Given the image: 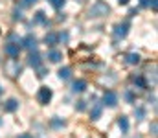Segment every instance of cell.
<instances>
[{
  "mask_svg": "<svg viewBox=\"0 0 158 138\" xmlns=\"http://www.w3.org/2000/svg\"><path fill=\"white\" fill-rule=\"evenodd\" d=\"M52 96H53V92H52L50 87H40L39 92H37V99H39L40 105H48L50 99H52Z\"/></svg>",
  "mask_w": 158,
  "mask_h": 138,
  "instance_id": "6da1fadb",
  "label": "cell"
},
{
  "mask_svg": "<svg viewBox=\"0 0 158 138\" xmlns=\"http://www.w3.org/2000/svg\"><path fill=\"white\" fill-rule=\"evenodd\" d=\"M109 13V6L103 4V2H98L90 7V15L92 17H101V15H107Z\"/></svg>",
  "mask_w": 158,
  "mask_h": 138,
  "instance_id": "7a4b0ae2",
  "label": "cell"
},
{
  "mask_svg": "<svg viewBox=\"0 0 158 138\" xmlns=\"http://www.w3.org/2000/svg\"><path fill=\"white\" fill-rule=\"evenodd\" d=\"M103 105L107 107H116L118 105V94L112 90H107L103 94Z\"/></svg>",
  "mask_w": 158,
  "mask_h": 138,
  "instance_id": "3957f363",
  "label": "cell"
},
{
  "mask_svg": "<svg viewBox=\"0 0 158 138\" xmlns=\"http://www.w3.org/2000/svg\"><path fill=\"white\" fill-rule=\"evenodd\" d=\"M4 52H6V55H9L11 59H17L19 53H20V46H19V43H9V44H6Z\"/></svg>",
  "mask_w": 158,
  "mask_h": 138,
  "instance_id": "277c9868",
  "label": "cell"
},
{
  "mask_svg": "<svg viewBox=\"0 0 158 138\" xmlns=\"http://www.w3.org/2000/svg\"><path fill=\"white\" fill-rule=\"evenodd\" d=\"M20 43H22V46H24L26 50H30V52H35V50H37V39H35L33 35H26Z\"/></svg>",
  "mask_w": 158,
  "mask_h": 138,
  "instance_id": "5b68a950",
  "label": "cell"
},
{
  "mask_svg": "<svg viewBox=\"0 0 158 138\" xmlns=\"http://www.w3.org/2000/svg\"><path fill=\"white\" fill-rule=\"evenodd\" d=\"M127 33H129V24H127V22H123V24H118V26L114 28V35H116L118 39H123V37H127Z\"/></svg>",
  "mask_w": 158,
  "mask_h": 138,
  "instance_id": "8992f818",
  "label": "cell"
},
{
  "mask_svg": "<svg viewBox=\"0 0 158 138\" xmlns=\"http://www.w3.org/2000/svg\"><path fill=\"white\" fill-rule=\"evenodd\" d=\"M17 109H19V101H17L15 98L7 99V101L4 103V111H6V112H15Z\"/></svg>",
  "mask_w": 158,
  "mask_h": 138,
  "instance_id": "52a82bcc",
  "label": "cell"
},
{
  "mask_svg": "<svg viewBox=\"0 0 158 138\" xmlns=\"http://www.w3.org/2000/svg\"><path fill=\"white\" fill-rule=\"evenodd\" d=\"M28 65H30V66H33V68H37V66H40V65H42V61H40V55L37 53V52L28 55Z\"/></svg>",
  "mask_w": 158,
  "mask_h": 138,
  "instance_id": "ba28073f",
  "label": "cell"
},
{
  "mask_svg": "<svg viewBox=\"0 0 158 138\" xmlns=\"http://www.w3.org/2000/svg\"><path fill=\"white\" fill-rule=\"evenodd\" d=\"M46 57H48L52 63H59V61L63 59V53H61L59 50H50V52L46 53Z\"/></svg>",
  "mask_w": 158,
  "mask_h": 138,
  "instance_id": "9c48e42d",
  "label": "cell"
},
{
  "mask_svg": "<svg viewBox=\"0 0 158 138\" xmlns=\"http://www.w3.org/2000/svg\"><path fill=\"white\" fill-rule=\"evenodd\" d=\"M57 41H59V37H57V33H53V31L46 33V37H44V43H46L48 46H55Z\"/></svg>",
  "mask_w": 158,
  "mask_h": 138,
  "instance_id": "30bf717a",
  "label": "cell"
},
{
  "mask_svg": "<svg viewBox=\"0 0 158 138\" xmlns=\"http://www.w3.org/2000/svg\"><path fill=\"white\" fill-rule=\"evenodd\" d=\"M101 111H103V105L98 103V105L90 111V118H92V120H99V118H101Z\"/></svg>",
  "mask_w": 158,
  "mask_h": 138,
  "instance_id": "8fae6325",
  "label": "cell"
},
{
  "mask_svg": "<svg viewBox=\"0 0 158 138\" xmlns=\"http://www.w3.org/2000/svg\"><path fill=\"white\" fill-rule=\"evenodd\" d=\"M86 89V81L85 79H77V81H74V85H72V90L74 92H83Z\"/></svg>",
  "mask_w": 158,
  "mask_h": 138,
  "instance_id": "7c38bea8",
  "label": "cell"
},
{
  "mask_svg": "<svg viewBox=\"0 0 158 138\" xmlns=\"http://www.w3.org/2000/svg\"><path fill=\"white\" fill-rule=\"evenodd\" d=\"M118 127L121 129V133H127L129 131V120L125 116H119L118 118Z\"/></svg>",
  "mask_w": 158,
  "mask_h": 138,
  "instance_id": "4fadbf2b",
  "label": "cell"
},
{
  "mask_svg": "<svg viewBox=\"0 0 158 138\" xmlns=\"http://www.w3.org/2000/svg\"><path fill=\"white\" fill-rule=\"evenodd\" d=\"M57 74H59L61 79H68V77L72 76V68H70V66H63V68H59Z\"/></svg>",
  "mask_w": 158,
  "mask_h": 138,
  "instance_id": "5bb4252c",
  "label": "cell"
},
{
  "mask_svg": "<svg viewBox=\"0 0 158 138\" xmlns=\"http://www.w3.org/2000/svg\"><path fill=\"white\" fill-rule=\"evenodd\" d=\"M33 24H48V22H46V13H44V11H37V13H35Z\"/></svg>",
  "mask_w": 158,
  "mask_h": 138,
  "instance_id": "9a60e30c",
  "label": "cell"
},
{
  "mask_svg": "<svg viewBox=\"0 0 158 138\" xmlns=\"http://www.w3.org/2000/svg\"><path fill=\"white\" fill-rule=\"evenodd\" d=\"M125 61H127L129 65H138V63H140V55H138V53H129V55L125 57Z\"/></svg>",
  "mask_w": 158,
  "mask_h": 138,
  "instance_id": "2e32d148",
  "label": "cell"
},
{
  "mask_svg": "<svg viewBox=\"0 0 158 138\" xmlns=\"http://www.w3.org/2000/svg\"><path fill=\"white\" fill-rule=\"evenodd\" d=\"M52 127H55V129H63L64 125H66V122L64 120H61V118H52Z\"/></svg>",
  "mask_w": 158,
  "mask_h": 138,
  "instance_id": "e0dca14e",
  "label": "cell"
},
{
  "mask_svg": "<svg viewBox=\"0 0 158 138\" xmlns=\"http://www.w3.org/2000/svg\"><path fill=\"white\" fill-rule=\"evenodd\" d=\"M140 6L142 7H153V11H156V0H140Z\"/></svg>",
  "mask_w": 158,
  "mask_h": 138,
  "instance_id": "ac0fdd59",
  "label": "cell"
},
{
  "mask_svg": "<svg viewBox=\"0 0 158 138\" xmlns=\"http://www.w3.org/2000/svg\"><path fill=\"white\" fill-rule=\"evenodd\" d=\"M132 81H134V85H136V87H140V89H145V87H147L142 76H138V77H132Z\"/></svg>",
  "mask_w": 158,
  "mask_h": 138,
  "instance_id": "d6986e66",
  "label": "cell"
},
{
  "mask_svg": "<svg viewBox=\"0 0 158 138\" xmlns=\"http://www.w3.org/2000/svg\"><path fill=\"white\" fill-rule=\"evenodd\" d=\"M50 4H52L55 9H61V7L66 4V0H50Z\"/></svg>",
  "mask_w": 158,
  "mask_h": 138,
  "instance_id": "ffe728a7",
  "label": "cell"
},
{
  "mask_svg": "<svg viewBox=\"0 0 158 138\" xmlns=\"http://www.w3.org/2000/svg\"><path fill=\"white\" fill-rule=\"evenodd\" d=\"M46 74H48V68H46V66H42V65L37 66V77H44Z\"/></svg>",
  "mask_w": 158,
  "mask_h": 138,
  "instance_id": "44dd1931",
  "label": "cell"
},
{
  "mask_svg": "<svg viewBox=\"0 0 158 138\" xmlns=\"http://www.w3.org/2000/svg\"><path fill=\"white\" fill-rule=\"evenodd\" d=\"M37 0H20V4L24 6V7H30V6H33Z\"/></svg>",
  "mask_w": 158,
  "mask_h": 138,
  "instance_id": "7402d4cb",
  "label": "cell"
},
{
  "mask_svg": "<svg viewBox=\"0 0 158 138\" xmlns=\"http://www.w3.org/2000/svg\"><path fill=\"white\" fill-rule=\"evenodd\" d=\"M76 109H77L79 112H81V111H85V109H86V105H85V101H77V105H76Z\"/></svg>",
  "mask_w": 158,
  "mask_h": 138,
  "instance_id": "603a6c76",
  "label": "cell"
},
{
  "mask_svg": "<svg viewBox=\"0 0 158 138\" xmlns=\"http://www.w3.org/2000/svg\"><path fill=\"white\" fill-rule=\"evenodd\" d=\"M125 99H127L129 103H132V101H134V96H132V92H125Z\"/></svg>",
  "mask_w": 158,
  "mask_h": 138,
  "instance_id": "cb8c5ba5",
  "label": "cell"
},
{
  "mask_svg": "<svg viewBox=\"0 0 158 138\" xmlns=\"http://www.w3.org/2000/svg\"><path fill=\"white\" fill-rule=\"evenodd\" d=\"M57 37H59V41H63V43L68 41V33H61V35H57Z\"/></svg>",
  "mask_w": 158,
  "mask_h": 138,
  "instance_id": "d4e9b609",
  "label": "cell"
},
{
  "mask_svg": "<svg viewBox=\"0 0 158 138\" xmlns=\"http://www.w3.org/2000/svg\"><path fill=\"white\" fill-rule=\"evenodd\" d=\"M136 116H138V120H142L143 118V111L142 109H136Z\"/></svg>",
  "mask_w": 158,
  "mask_h": 138,
  "instance_id": "484cf974",
  "label": "cell"
},
{
  "mask_svg": "<svg viewBox=\"0 0 158 138\" xmlns=\"http://www.w3.org/2000/svg\"><path fill=\"white\" fill-rule=\"evenodd\" d=\"M15 19H17V20H19V19H22V13H20L19 9H15Z\"/></svg>",
  "mask_w": 158,
  "mask_h": 138,
  "instance_id": "4316f807",
  "label": "cell"
},
{
  "mask_svg": "<svg viewBox=\"0 0 158 138\" xmlns=\"http://www.w3.org/2000/svg\"><path fill=\"white\" fill-rule=\"evenodd\" d=\"M17 138H33L31 135H28V133H24V135H19Z\"/></svg>",
  "mask_w": 158,
  "mask_h": 138,
  "instance_id": "83f0119b",
  "label": "cell"
},
{
  "mask_svg": "<svg viewBox=\"0 0 158 138\" xmlns=\"http://www.w3.org/2000/svg\"><path fill=\"white\" fill-rule=\"evenodd\" d=\"M119 2V6H127V4H129V0H118Z\"/></svg>",
  "mask_w": 158,
  "mask_h": 138,
  "instance_id": "f1b7e54d",
  "label": "cell"
},
{
  "mask_svg": "<svg viewBox=\"0 0 158 138\" xmlns=\"http://www.w3.org/2000/svg\"><path fill=\"white\" fill-rule=\"evenodd\" d=\"M0 94H2V87H0Z\"/></svg>",
  "mask_w": 158,
  "mask_h": 138,
  "instance_id": "f546056e",
  "label": "cell"
}]
</instances>
